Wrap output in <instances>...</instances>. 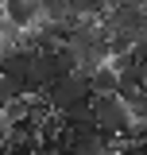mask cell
I'll use <instances>...</instances> for the list:
<instances>
[{"label": "cell", "instance_id": "5", "mask_svg": "<svg viewBox=\"0 0 147 155\" xmlns=\"http://www.w3.org/2000/svg\"><path fill=\"white\" fill-rule=\"evenodd\" d=\"M124 101H128L132 120H136V124H147V89H136V93H128Z\"/></svg>", "mask_w": 147, "mask_h": 155}, {"label": "cell", "instance_id": "3", "mask_svg": "<svg viewBox=\"0 0 147 155\" xmlns=\"http://www.w3.org/2000/svg\"><path fill=\"white\" fill-rule=\"evenodd\" d=\"M4 19L16 27V31H27L39 23V0H4Z\"/></svg>", "mask_w": 147, "mask_h": 155}, {"label": "cell", "instance_id": "4", "mask_svg": "<svg viewBox=\"0 0 147 155\" xmlns=\"http://www.w3.org/2000/svg\"><path fill=\"white\" fill-rule=\"evenodd\" d=\"M116 85H120V78H116V70H112L109 62H105V66H97V70L89 74V93H93V97L116 93Z\"/></svg>", "mask_w": 147, "mask_h": 155}, {"label": "cell", "instance_id": "2", "mask_svg": "<svg viewBox=\"0 0 147 155\" xmlns=\"http://www.w3.org/2000/svg\"><path fill=\"white\" fill-rule=\"evenodd\" d=\"M43 97H47V105H51L54 113H66L70 105H77V101L93 97V93H89V74L74 70V74L54 78V81H47V85H43Z\"/></svg>", "mask_w": 147, "mask_h": 155}, {"label": "cell", "instance_id": "6", "mask_svg": "<svg viewBox=\"0 0 147 155\" xmlns=\"http://www.w3.org/2000/svg\"><path fill=\"white\" fill-rule=\"evenodd\" d=\"M70 8L77 16H85V19H101L105 8H109V0H70Z\"/></svg>", "mask_w": 147, "mask_h": 155}, {"label": "cell", "instance_id": "1", "mask_svg": "<svg viewBox=\"0 0 147 155\" xmlns=\"http://www.w3.org/2000/svg\"><path fill=\"white\" fill-rule=\"evenodd\" d=\"M93 124H97V132L105 143H116V140H124L132 128V113H128V101L116 93H105V97H93Z\"/></svg>", "mask_w": 147, "mask_h": 155}, {"label": "cell", "instance_id": "7", "mask_svg": "<svg viewBox=\"0 0 147 155\" xmlns=\"http://www.w3.org/2000/svg\"><path fill=\"white\" fill-rule=\"evenodd\" d=\"M16 97H27V93H23V85L12 81L8 74H0V109H4L8 101H16Z\"/></svg>", "mask_w": 147, "mask_h": 155}, {"label": "cell", "instance_id": "8", "mask_svg": "<svg viewBox=\"0 0 147 155\" xmlns=\"http://www.w3.org/2000/svg\"><path fill=\"white\" fill-rule=\"evenodd\" d=\"M116 155H147V143H128V140H124Z\"/></svg>", "mask_w": 147, "mask_h": 155}, {"label": "cell", "instance_id": "9", "mask_svg": "<svg viewBox=\"0 0 147 155\" xmlns=\"http://www.w3.org/2000/svg\"><path fill=\"white\" fill-rule=\"evenodd\" d=\"M0 132H4V120H0Z\"/></svg>", "mask_w": 147, "mask_h": 155}]
</instances>
